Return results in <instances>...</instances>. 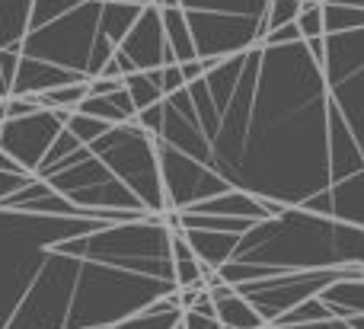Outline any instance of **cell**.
Here are the masks:
<instances>
[{
    "label": "cell",
    "instance_id": "1",
    "mask_svg": "<svg viewBox=\"0 0 364 329\" xmlns=\"http://www.w3.org/2000/svg\"><path fill=\"white\" fill-rule=\"evenodd\" d=\"M256 48L246 131L218 179L282 208L333 217L323 64L310 58L304 42Z\"/></svg>",
    "mask_w": 364,
    "mask_h": 329
},
{
    "label": "cell",
    "instance_id": "2",
    "mask_svg": "<svg viewBox=\"0 0 364 329\" xmlns=\"http://www.w3.org/2000/svg\"><path fill=\"white\" fill-rule=\"evenodd\" d=\"M342 266L364 269V227L304 208H284L278 217L259 221L240 234L230 262L218 269V279L237 288L275 275Z\"/></svg>",
    "mask_w": 364,
    "mask_h": 329
},
{
    "label": "cell",
    "instance_id": "3",
    "mask_svg": "<svg viewBox=\"0 0 364 329\" xmlns=\"http://www.w3.org/2000/svg\"><path fill=\"white\" fill-rule=\"evenodd\" d=\"M329 189L364 176V26L323 36Z\"/></svg>",
    "mask_w": 364,
    "mask_h": 329
},
{
    "label": "cell",
    "instance_id": "4",
    "mask_svg": "<svg viewBox=\"0 0 364 329\" xmlns=\"http://www.w3.org/2000/svg\"><path fill=\"white\" fill-rule=\"evenodd\" d=\"M102 224L106 221L48 217L0 208V329H6L16 307L23 304L48 249L61 240H70V237L90 234Z\"/></svg>",
    "mask_w": 364,
    "mask_h": 329
},
{
    "label": "cell",
    "instance_id": "5",
    "mask_svg": "<svg viewBox=\"0 0 364 329\" xmlns=\"http://www.w3.org/2000/svg\"><path fill=\"white\" fill-rule=\"evenodd\" d=\"M90 234L70 237V240H61L48 249L36 281L26 291L23 304L16 307L6 329H64L70 301H74L77 275H80V262L90 249Z\"/></svg>",
    "mask_w": 364,
    "mask_h": 329
},
{
    "label": "cell",
    "instance_id": "6",
    "mask_svg": "<svg viewBox=\"0 0 364 329\" xmlns=\"http://www.w3.org/2000/svg\"><path fill=\"white\" fill-rule=\"evenodd\" d=\"M87 147L119 183H125L132 189V195L138 198L147 215L151 217L166 215L164 179H160L157 147H154L151 134H144L134 122H128V125L109 128L102 138H96Z\"/></svg>",
    "mask_w": 364,
    "mask_h": 329
},
{
    "label": "cell",
    "instance_id": "7",
    "mask_svg": "<svg viewBox=\"0 0 364 329\" xmlns=\"http://www.w3.org/2000/svg\"><path fill=\"white\" fill-rule=\"evenodd\" d=\"M100 6L102 0H80L64 16L51 19L38 29H29L19 42V58L45 61L61 70H70V74L87 77L90 48H93L96 38V23H100Z\"/></svg>",
    "mask_w": 364,
    "mask_h": 329
},
{
    "label": "cell",
    "instance_id": "8",
    "mask_svg": "<svg viewBox=\"0 0 364 329\" xmlns=\"http://www.w3.org/2000/svg\"><path fill=\"white\" fill-rule=\"evenodd\" d=\"M342 279H364V269L342 266V269H316V272H291V275H275V279H262V281H246V285H237L233 291L265 320V326H272L278 317H284L297 304L316 298L323 288H329L333 281H342Z\"/></svg>",
    "mask_w": 364,
    "mask_h": 329
},
{
    "label": "cell",
    "instance_id": "9",
    "mask_svg": "<svg viewBox=\"0 0 364 329\" xmlns=\"http://www.w3.org/2000/svg\"><path fill=\"white\" fill-rule=\"evenodd\" d=\"M186 13L188 32L195 42V58H211V61H224L230 55L252 48L265 38L269 26L265 19H246V16H227V13H198V10H182Z\"/></svg>",
    "mask_w": 364,
    "mask_h": 329
},
{
    "label": "cell",
    "instance_id": "10",
    "mask_svg": "<svg viewBox=\"0 0 364 329\" xmlns=\"http://www.w3.org/2000/svg\"><path fill=\"white\" fill-rule=\"evenodd\" d=\"M176 64L170 45H166L164 36V23H160V10L157 6H144L138 16V23L132 26L122 45L115 48L112 61L102 68L100 77H109V80H122L128 74H144V70H157V68H170Z\"/></svg>",
    "mask_w": 364,
    "mask_h": 329
},
{
    "label": "cell",
    "instance_id": "11",
    "mask_svg": "<svg viewBox=\"0 0 364 329\" xmlns=\"http://www.w3.org/2000/svg\"><path fill=\"white\" fill-rule=\"evenodd\" d=\"M157 147V163H160V179H164V195H166V211H188L198 202L214 195H224L227 185L220 183L214 173H208L201 163L188 160L186 153L173 151L164 141H154Z\"/></svg>",
    "mask_w": 364,
    "mask_h": 329
},
{
    "label": "cell",
    "instance_id": "12",
    "mask_svg": "<svg viewBox=\"0 0 364 329\" xmlns=\"http://www.w3.org/2000/svg\"><path fill=\"white\" fill-rule=\"evenodd\" d=\"M70 112H55V109H38L23 119H6L0 125V153L13 157L26 173H36L48 147L61 134L64 119Z\"/></svg>",
    "mask_w": 364,
    "mask_h": 329
},
{
    "label": "cell",
    "instance_id": "13",
    "mask_svg": "<svg viewBox=\"0 0 364 329\" xmlns=\"http://www.w3.org/2000/svg\"><path fill=\"white\" fill-rule=\"evenodd\" d=\"M192 215H205V217H233V221H272V217L282 215V205L275 202H265V198H256V195H246L240 189H227L224 195H214V198H205L198 202L195 208H188Z\"/></svg>",
    "mask_w": 364,
    "mask_h": 329
},
{
    "label": "cell",
    "instance_id": "14",
    "mask_svg": "<svg viewBox=\"0 0 364 329\" xmlns=\"http://www.w3.org/2000/svg\"><path fill=\"white\" fill-rule=\"evenodd\" d=\"M83 80H87V77L61 70V68H55V64L19 58L16 74H13V83H10V96H42V93H48V90L70 87V83H83Z\"/></svg>",
    "mask_w": 364,
    "mask_h": 329
},
{
    "label": "cell",
    "instance_id": "15",
    "mask_svg": "<svg viewBox=\"0 0 364 329\" xmlns=\"http://www.w3.org/2000/svg\"><path fill=\"white\" fill-rule=\"evenodd\" d=\"M208 294L214 301V317H218L220 329H265V320L230 285L220 281V285L208 288Z\"/></svg>",
    "mask_w": 364,
    "mask_h": 329
},
{
    "label": "cell",
    "instance_id": "16",
    "mask_svg": "<svg viewBox=\"0 0 364 329\" xmlns=\"http://www.w3.org/2000/svg\"><path fill=\"white\" fill-rule=\"evenodd\" d=\"M182 237H186L188 249H192V256L201 262V266H211V269H220L230 262L233 249H237V234H218V230H179Z\"/></svg>",
    "mask_w": 364,
    "mask_h": 329
},
{
    "label": "cell",
    "instance_id": "17",
    "mask_svg": "<svg viewBox=\"0 0 364 329\" xmlns=\"http://www.w3.org/2000/svg\"><path fill=\"white\" fill-rule=\"evenodd\" d=\"M74 112L87 115V119H96V122H106L109 128L128 125V122L138 119V109H134L132 96H128L125 90H115V93H106V96H87Z\"/></svg>",
    "mask_w": 364,
    "mask_h": 329
},
{
    "label": "cell",
    "instance_id": "18",
    "mask_svg": "<svg viewBox=\"0 0 364 329\" xmlns=\"http://www.w3.org/2000/svg\"><path fill=\"white\" fill-rule=\"evenodd\" d=\"M316 298L329 307L336 320L348 317H364V279H342L333 281L329 288H323Z\"/></svg>",
    "mask_w": 364,
    "mask_h": 329
},
{
    "label": "cell",
    "instance_id": "19",
    "mask_svg": "<svg viewBox=\"0 0 364 329\" xmlns=\"http://www.w3.org/2000/svg\"><path fill=\"white\" fill-rule=\"evenodd\" d=\"M32 0H0V51H19V42L29 32Z\"/></svg>",
    "mask_w": 364,
    "mask_h": 329
},
{
    "label": "cell",
    "instance_id": "20",
    "mask_svg": "<svg viewBox=\"0 0 364 329\" xmlns=\"http://www.w3.org/2000/svg\"><path fill=\"white\" fill-rule=\"evenodd\" d=\"M141 10L144 6H132V4H112V0H102L100 6V23H96V32H100L102 38H109V42L119 48L122 38L132 32V26L138 23Z\"/></svg>",
    "mask_w": 364,
    "mask_h": 329
},
{
    "label": "cell",
    "instance_id": "21",
    "mask_svg": "<svg viewBox=\"0 0 364 329\" xmlns=\"http://www.w3.org/2000/svg\"><path fill=\"white\" fill-rule=\"evenodd\" d=\"M160 23H164L166 45H170L176 64L195 61V42H192V32H188V23H186V13H182V6L160 10Z\"/></svg>",
    "mask_w": 364,
    "mask_h": 329
},
{
    "label": "cell",
    "instance_id": "22",
    "mask_svg": "<svg viewBox=\"0 0 364 329\" xmlns=\"http://www.w3.org/2000/svg\"><path fill=\"white\" fill-rule=\"evenodd\" d=\"M272 0H179L182 10L198 13H227V16H246V19H265Z\"/></svg>",
    "mask_w": 364,
    "mask_h": 329
},
{
    "label": "cell",
    "instance_id": "23",
    "mask_svg": "<svg viewBox=\"0 0 364 329\" xmlns=\"http://www.w3.org/2000/svg\"><path fill=\"white\" fill-rule=\"evenodd\" d=\"M326 320H336L333 313H329V307L323 304L320 298H310L304 301V304H297L294 311H288L284 317H278L272 329H284V326H307V323H326Z\"/></svg>",
    "mask_w": 364,
    "mask_h": 329
},
{
    "label": "cell",
    "instance_id": "24",
    "mask_svg": "<svg viewBox=\"0 0 364 329\" xmlns=\"http://www.w3.org/2000/svg\"><path fill=\"white\" fill-rule=\"evenodd\" d=\"M87 83H90V80H83V83H70V87L48 90V93L36 96V99H38V106H42V109H55V112H74V109L90 96Z\"/></svg>",
    "mask_w": 364,
    "mask_h": 329
},
{
    "label": "cell",
    "instance_id": "25",
    "mask_svg": "<svg viewBox=\"0 0 364 329\" xmlns=\"http://www.w3.org/2000/svg\"><path fill=\"white\" fill-rule=\"evenodd\" d=\"M122 90H125L128 96H132L134 109H147V106H157V102H164V93H160V87L151 80L147 74H128L122 77Z\"/></svg>",
    "mask_w": 364,
    "mask_h": 329
},
{
    "label": "cell",
    "instance_id": "26",
    "mask_svg": "<svg viewBox=\"0 0 364 329\" xmlns=\"http://www.w3.org/2000/svg\"><path fill=\"white\" fill-rule=\"evenodd\" d=\"M182 311H151L147 307L144 313H134V317L122 320L115 326H106V329H173L179 323Z\"/></svg>",
    "mask_w": 364,
    "mask_h": 329
},
{
    "label": "cell",
    "instance_id": "27",
    "mask_svg": "<svg viewBox=\"0 0 364 329\" xmlns=\"http://www.w3.org/2000/svg\"><path fill=\"white\" fill-rule=\"evenodd\" d=\"M64 128H68V131L74 134V138L80 141L83 147H87V144H93L96 138H102V134L109 131V125H106V122L87 119V115H80V112H70L68 119H64Z\"/></svg>",
    "mask_w": 364,
    "mask_h": 329
},
{
    "label": "cell",
    "instance_id": "28",
    "mask_svg": "<svg viewBox=\"0 0 364 329\" xmlns=\"http://www.w3.org/2000/svg\"><path fill=\"white\" fill-rule=\"evenodd\" d=\"M77 4H80V0H32L29 29H38V26H45V23H51V19L64 16V13L74 10Z\"/></svg>",
    "mask_w": 364,
    "mask_h": 329
},
{
    "label": "cell",
    "instance_id": "29",
    "mask_svg": "<svg viewBox=\"0 0 364 329\" xmlns=\"http://www.w3.org/2000/svg\"><path fill=\"white\" fill-rule=\"evenodd\" d=\"M297 13H301V0H272L269 4V13H265V26L272 29H282V26L294 23ZM265 32V36H269Z\"/></svg>",
    "mask_w": 364,
    "mask_h": 329
},
{
    "label": "cell",
    "instance_id": "30",
    "mask_svg": "<svg viewBox=\"0 0 364 329\" xmlns=\"http://www.w3.org/2000/svg\"><path fill=\"white\" fill-rule=\"evenodd\" d=\"M297 29H301V38L310 42V38H323V6H304L301 4V13H297Z\"/></svg>",
    "mask_w": 364,
    "mask_h": 329
},
{
    "label": "cell",
    "instance_id": "31",
    "mask_svg": "<svg viewBox=\"0 0 364 329\" xmlns=\"http://www.w3.org/2000/svg\"><path fill=\"white\" fill-rule=\"evenodd\" d=\"M38 99L36 96H6L4 99V119H23V115L38 112Z\"/></svg>",
    "mask_w": 364,
    "mask_h": 329
},
{
    "label": "cell",
    "instance_id": "32",
    "mask_svg": "<svg viewBox=\"0 0 364 329\" xmlns=\"http://www.w3.org/2000/svg\"><path fill=\"white\" fill-rule=\"evenodd\" d=\"M36 176H16V173H0V205L6 202V198H13L16 192H23L26 185L32 183Z\"/></svg>",
    "mask_w": 364,
    "mask_h": 329
},
{
    "label": "cell",
    "instance_id": "33",
    "mask_svg": "<svg viewBox=\"0 0 364 329\" xmlns=\"http://www.w3.org/2000/svg\"><path fill=\"white\" fill-rule=\"evenodd\" d=\"M188 311L198 313V317L218 320V317H214V301H211V294H208V291H198V294H195V301H192V307H188Z\"/></svg>",
    "mask_w": 364,
    "mask_h": 329
},
{
    "label": "cell",
    "instance_id": "34",
    "mask_svg": "<svg viewBox=\"0 0 364 329\" xmlns=\"http://www.w3.org/2000/svg\"><path fill=\"white\" fill-rule=\"evenodd\" d=\"M90 96H106V93H115V90H122V80H109V77H93V80L87 83Z\"/></svg>",
    "mask_w": 364,
    "mask_h": 329
},
{
    "label": "cell",
    "instance_id": "35",
    "mask_svg": "<svg viewBox=\"0 0 364 329\" xmlns=\"http://www.w3.org/2000/svg\"><path fill=\"white\" fill-rule=\"evenodd\" d=\"M182 329H220L218 320H208V317H198L192 311H182Z\"/></svg>",
    "mask_w": 364,
    "mask_h": 329
},
{
    "label": "cell",
    "instance_id": "36",
    "mask_svg": "<svg viewBox=\"0 0 364 329\" xmlns=\"http://www.w3.org/2000/svg\"><path fill=\"white\" fill-rule=\"evenodd\" d=\"M179 74H182V80H186V87L188 83H195V80H201V77L208 74L205 70V64L195 58V61H186V64H179Z\"/></svg>",
    "mask_w": 364,
    "mask_h": 329
},
{
    "label": "cell",
    "instance_id": "37",
    "mask_svg": "<svg viewBox=\"0 0 364 329\" xmlns=\"http://www.w3.org/2000/svg\"><path fill=\"white\" fill-rule=\"evenodd\" d=\"M0 173H16V176H29V173H26L13 157H6V153H0Z\"/></svg>",
    "mask_w": 364,
    "mask_h": 329
},
{
    "label": "cell",
    "instance_id": "38",
    "mask_svg": "<svg viewBox=\"0 0 364 329\" xmlns=\"http://www.w3.org/2000/svg\"><path fill=\"white\" fill-rule=\"evenodd\" d=\"M157 10H173V6H179V0H151Z\"/></svg>",
    "mask_w": 364,
    "mask_h": 329
},
{
    "label": "cell",
    "instance_id": "39",
    "mask_svg": "<svg viewBox=\"0 0 364 329\" xmlns=\"http://www.w3.org/2000/svg\"><path fill=\"white\" fill-rule=\"evenodd\" d=\"M6 96H10V83H6L4 70H0V99H6Z\"/></svg>",
    "mask_w": 364,
    "mask_h": 329
},
{
    "label": "cell",
    "instance_id": "40",
    "mask_svg": "<svg viewBox=\"0 0 364 329\" xmlns=\"http://www.w3.org/2000/svg\"><path fill=\"white\" fill-rule=\"evenodd\" d=\"M112 4H132V6H151V0H112Z\"/></svg>",
    "mask_w": 364,
    "mask_h": 329
},
{
    "label": "cell",
    "instance_id": "41",
    "mask_svg": "<svg viewBox=\"0 0 364 329\" xmlns=\"http://www.w3.org/2000/svg\"><path fill=\"white\" fill-rule=\"evenodd\" d=\"M346 323H348V326H352V329H364V317H348V320H346Z\"/></svg>",
    "mask_w": 364,
    "mask_h": 329
},
{
    "label": "cell",
    "instance_id": "42",
    "mask_svg": "<svg viewBox=\"0 0 364 329\" xmlns=\"http://www.w3.org/2000/svg\"><path fill=\"white\" fill-rule=\"evenodd\" d=\"M265 329H272V326H265Z\"/></svg>",
    "mask_w": 364,
    "mask_h": 329
},
{
    "label": "cell",
    "instance_id": "43",
    "mask_svg": "<svg viewBox=\"0 0 364 329\" xmlns=\"http://www.w3.org/2000/svg\"><path fill=\"white\" fill-rule=\"evenodd\" d=\"M0 102H4V99H0Z\"/></svg>",
    "mask_w": 364,
    "mask_h": 329
}]
</instances>
